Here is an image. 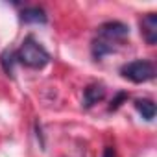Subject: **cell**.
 Masks as SVG:
<instances>
[{"label": "cell", "instance_id": "cell-1", "mask_svg": "<svg viewBox=\"0 0 157 157\" xmlns=\"http://www.w3.org/2000/svg\"><path fill=\"white\" fill-rule=\"evenodd\" d=\"M17 61L30 68H43L44 65H48L50 54L44 50V46L41 43L35 41L33 35H28L17 52Z\"/></svg>", "mask_w": 157, "mask_h": 157}, {"label": "cell", "instance_id": "cell-2", "mask_svg": "<svg viewBox=\"0 0 157 157\" xmlns=\"http://www.w3.org/2000/svg\"><path fill=\"white\" fill-rule=\"evenodd\" d=\"M122 76L131 80L133 83H144V82H150L153 80L155 76V67L151 61L148 59H137V61H131L128 65H124L120 68Z\"/></svg>", "mask_w": 157, "mask_h": 157}, {"label": "cell", "instance_id": "cell-3", "mask_svg": "<svg viewBox=\"0 0 157 157\" xmlns=\"http://www.w3.org/2000/svg\"><path fill=\"white\" fill-rule=\"evenodd\" d=\"M98 33L100 37L104 39H109V41H118V39H124L128 33H129V28L124 24V22H118V21H111V22H105L98 28Z\"/></svg>", "mask_w": 157, "mask_h": 157}, {"label": "cell", "instance_id": "cell-4", "mask_svg": "<svg viewBox=\"0 0 157 157\" xmlns=\"http://www.w3.org/2000/svg\"><path fill=\"white\" fill-rule=\"evenodd\" d=\"M140 33L148 44L157 43V13H146L140 21Z\"/></svg>", "mask_w": 157, "mask_h": 157}, {"label": "cell", "instance_id": "cell-5", "mask_svg": "<svg viewBox=\"0 0 157 157\" xmlns=\"http://www.w3.org/2000/svg\"><path fill=\"white\" fill-rule=\"evenodd\" d=\"M104 96H105V87L102 83H91L83 91V105L85 107H93L94 104L104 100Z\"/></svg>", "mask_w": 157, "mask_h": 157}, {"label": "cell", "instance_id": "cell-6", "mask_svg": "<svg viewBox=\"0 0 157 157\" xmlns=\"http://www.w3.org/2000/svg\"><path fill=\"white\" fill-rule=\"evenodd\" d=\"M21 21L26 24H44L46 22V13L43 8H24L21 11Z\"/></svg>", "mask_w": 157, "mask_h": 157}, {"label": "cell", "instance_id": "cell-7", "mask_svg": "<svg viewBox=\"0 0 157 157\" xmlns=\"http://www.w3.org/2000/svg\"><path fill=\"white\" fill-rule=\"evenodd\" d=\"M135 109L142 115V118L144 120H153L155 118V113H157V109H155V104L151 102V100H148V98H139V100H135Z\"/></svg>", "mask_w": 157, "mask_h": 157}, {"label": "cell", "instance_id": "cell-8", "mask_svg": "<svg viewBox=\"0 0 157 157\" xmlns=\"http://www.w3.org/2000/svg\"><path fill=\"white\" fill-rule=\"evenodd\" d=\"M0 63H2V68L6 70L8 76H13V67L17 63V52L13 50H4L2 56H0Z\"/></svg>", "mask_w": 157, "mask_h": 157}, {"label": "cell", "instance_id": "cell-9", "mask_svg": "<svg viewBox=\"0 0 157 157\" xmlns=\"http://www.w3.org/2000/svg\"><path fill=\"white\" fill-rule=\"evenodd\" d=\"M111 52H115V48H113V44H109L107 41L98 39V41L93 43V57H94V59H102L104 56H107V54H111Z\"/></svg>", "mask_w": 157, "mask_h": 157}, {"label": "cell", "instance_id": "cell-10", "mask_svg": "<svg viewBox=\"0 0 157 157\" xmlns=\"http://www.w3.org/2000/svg\"><path fill=\"white\" fill-rule=\"evenodd\" d=\"M124 100H128V93H118L117 94V98L111 102V105H109V111H115V109H118L120 105H122V102Z\"/></svg>", "mask_w": 157, "mask_h": 157}, {"label": "cell", "instance_id": "cell-11", "mask_svg": "<svg viewBox=\"0 0 157 157\" xmlns=\"http://www.w3.org/2000/svg\"><path fill=\"white\" fill-rule=\"evenodd\" d=\"M104 157H117V153H115V148L107 146V148L104 150Z\"/></svg>", "mask_w": 157, "mask_h": 157}]
</instances>
